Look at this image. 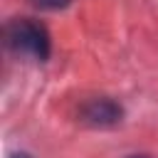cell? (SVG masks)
Masks as SVG:
<instances>
[{
	"label": "cell",
	"mask_w": 158,
	"mask_h": 158,
	"mask_svg": "<svg viewBox=\"0 0 158 158\" xmlns=\"http://www.w3.org/2000/svg\"><path fill=\"white\" fill-rule=\"evenodd\" d=\"M5 42H7L10 49L32 54L40 62H44L49 57V49H52V40H49L47 27L42 22L32 20V17H17L12 22H7Z\"/></svg>",
	"instance_id": "6da1fadb"
},
{
	"label": "cell",
	"mask_w": 158,
	"mask_h": 158,
	"mask_svg": "<svg viewBox=\"0 0 158 158\" xmlns=\"http://www.w3.org/2000/svg\"><path fill=\"white\" fill-rule=\"evenodd\" d=\"M121 118H123L121 104H116L114 99H106V96L91 99L81 106V121L94 128H111V126L121 123Z\"/></svg>",
	"instance_id": "7a4b0ae2"
},
{
	"label": "cell",
	"mask_w": 158,
	"mask_h": 158,
	"mask_svg": "<svg viewBox=\"0 0 158 158\" xmlns=\"http://www.w3.org/2000/svg\"><path fill=\"white\" fill-rule=\"evenodd\" d=\"M30 2L40 10H64L67 5H72V0H30Z\"/></svg>",
	"instance_id": "3957f363"
},
{
	"label": "cell",
	"mask_w": 158,
	"mask_h": 158,
	"mask_svg": "<svg viewBox=\"0 0 158 158\" xmlns=\"http://www.w3.org/2000/svg\"><path fill=\"white\" fill-rule=\"evenodd\" d=\"M7 158H32L30 153H25V151H15V153H10Z\"/></svg>",
	"instance_id": "277c9868"
},
{
	"label": "cell",
	"mask_w": 158,
	"mask_h": 158,
	"mask_svg": "<svg viewBox=\"0 0 158 158\" xmlns=\"http://www.w3.org/2000/svg\"><path fill=\"white\" fill-rule=\"evenodd\" d=\"M126 158H148V156H126Z\"/></svg>",
	"instance_id": "5b68a950"
}]
</instances>
